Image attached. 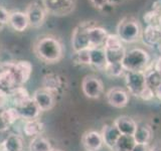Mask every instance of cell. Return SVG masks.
<instances>
[{"label": "cell", "instance_id": "cell-23", "mask_svg": "<svg viewBox=\"0 0 161 151\" xmlns=\"http://www.w3.org/2000/svg\"><path fill=\"white\" fill-rule=\"evenodd\" d=\"M142 38L144 43H146L147 45L156 44L161 39V29L158 26L148 25L142 32Z\"/></svg>", "mask_w": 161, "mask_h": 151}, {"label": "cell", "instance_id": "cell-15", "mask_svg": "<svg viewBox=\"0 0 161 151\" xmlns=\"http://www.w3.org/2000/svg\"><path fill=\"white\" fill-rule=\"evenodd\" d=\"M101 135H102L104 144L107 146L108 148L113 150L119 137L121 136V133L119 132V130L113 123V124L105 125L103 127L102 132H101Z\"/></svg>", "mask_w": 161, "mask_h": 151}, {"label": "cell", "instance_id": "cell-27", "mask_svg": "<svg viewBox=\"0 0 161 151\" xmlns=\"http://www.w3.org/2000/svg\"><path fill=\"white\" fill-rule=\"evenodd\" d=\"M107 64H122L123 58L126 53L125 48H104Z\"/></svg>", "mask_w": 161, "mask_h": 151}, {"label": "cell", "instance_id": "cell-7", "mask_svg": "<svg viewBox=\"0 0 161 151\" xmlns=\"http://www.w3.org/2000/svg\"><path fill=\"white\" fill-rule=\"evenodd\" d=\"M20 87L15 73L14 63H4L0 64V89L8 93L12 89Z\"/></svg>", "mask_w": 161, "mask_h": 151}, {"label": "cell", "instance_id": "cell-19", "mask_svg": "<svg viewBox=\"0 0 161 151\" xmlns=\"http://www.w3.org/2000/svg\"><path fill=\"white\" fill-rule=\"evenodd\" d=\"M42 87L49 90L50 92L57 95L64 87L63 78L57 74H47L43 77Z\"/></svg>", "mask_w": 161, "mask_h": 151}, {"label": "cell", "instance_id": "cell-1", "mask_svg": "<svg viewBox=\"0 0 161 151\" xmlns=\"http://www.w3.org/2000/svg\"><path fill=\"white\" fill-rule=\"evenodd\" d=\"M33 50L35 55L45 64L58 63L64 57L62 42L52 35L39 37L34 44Z\"/></svg>", "mask_w": 161, "mask_h": 151}, {"label": "cell", "instance_id": "cell-24", "mask_svg": "<svg viewBox=\"0 0 161 151\" xmlns=\"http://www.w3.org/2000/svg\"><path fill=\"white\" fill-rule=\"evenodd\" d=\"M8 96H9V99L11 100V102L13 104V107H16V106L20 105L21 103H23L25 101H27L31 98L29 96L27 90L24 87H22V86L16 87V88L12 89L11 91H9Z\"/></svg>", "mask_w": 161, "mask_h": 151}, {"label": "cell", "instance_id": "cell-40", "mask_svg": "<svg viewBox=\"0 0 161 151\" xmlns=\"http://www.w3.org/2000/svg\"><path fill=\"white\" fill-rule=\"evenodd\" d=\"M154 69L161 75V57L158 58V59L156 60V63L154 64Z\"/></svg>", "mask_w": 161, "mask_h": 151}, {"label": "cell", "instance_id": "cell-38", "mask_svg": "<svg viewBox=\"0 0 161 151\" xmlns=\"http://www.w3.org/2000/svg\"><path fill=\"white\" fill-rule=\"evenodd\" d=\"M8 129V126L7 124L4 122V120L2 119V117L0 116V132H4Z\"/></svg>", "mask_w": 161, "mask_h": 151}, {"label": "cell", "instance_id": "cell-2", "mask_svg": "<svg viewBox=\"0 0 161 151\" xmlns=\"http://www.w3.org/2000/svg\"><path fill=\"white\" fill-rule=\"evenodd\" d=\"M150 55L143 48H132L126 52L122 65L125 72H143L150 68Z\"/></svg>", "mask_w": 161, "mask_h": 151}, {"label": "cell", "instance_id": "cell-11", "mask_svg": "<svg viewBox=\"0 0 161 151\" xmlns=\"http://www.w3.org/2000/svg\"><path fill=\"white\" fill-rule=\"evenodd\" d=\"M108 103L115 108H124L129 102L128 92L122 88H112L106 94Z\"/></svg>", "mask_w": 161, "mask_h": 151}, {"label": "cell", "instance_id": "cell-33", "mask_svg": "<svg viewBox=\"0 0 161 151\" xmlns=\"http://www.w3.org/2000/svg\"><path fill=\"white\" fill-rule=\"evenodd\" d=\"M91 4L93 5V7L96 9L102 10L105 7H107L108 5L110 4L111 0H90Z\"/></svg>", "mask_w": 161, "mask_h": 151}, {"label": "cell", "instance_id": "cell-20", "mask_svg": "<svg viewBox=\"0 0 161 151\" xmlns=\"http://www.w3.org/2000/svg\"><path fill=\"white\" fill-rule=\"evenodd\" d=\"M3 151H23V141L18 134H9L2 143Z\"/></svg>", "mask_w": 161, "mask_h": 151}, {"label": "cell", "instance_id": "cell-26", "mask_svg": "<svg viewBox=\"0 0 161 151\" xmlns=\"http://www.w3.org/2000/svg\"><path fill=\"white\" fill-rule=\"evenodd\" d=\"M29 151H53V147L47 138L42 135H38L32 137L30 141Z\"/></svg>", "mask_w": 161, "mask_h": 151}, {"label": "cell", "instance_id": "cell-28", "mask_svg": "<svg viewBox=\"0 0 161 151\" xmlns=\"http://www.w3.org/2000/svg\"><path fill=\"white\" fill-rule=\"evenodd\" d=\"M135 144L136 142L133 136L121 134L113 151H132Z\"/></svg>", "mask_w": 161, "mask_h": 151}, {"label": "cell", "instance_id": "cell-31", "mask_svg": "<svg viewBox=\"0 0 161 151\" xmlns=\"http://www.w3.org/2000/svg\"><path fill=\"white\" fill-rule=\"evenodd\" d=\"M104 72L110 77H120L123 75L125 70L123 69L122 64H107Z\"/></svg>", "mask_w": 161, "mask_h": 151}, {"label": "cell", "instance_id": "cell-8", "mask_svg": "<svg viewBox=\"0 0 161 151\" xmlns=\"http://www.w3.org/2000/svg\"><path fill=\"white\" fill-rule=\"evenodd\" d=\"M25 14H26L29 26L31 27H39L44 23L45 18H47V10L44 9L42 1H32L30 2L26 9H25Z\"/></svg>", "mask_w": 161, "mask_h": 151}, {"label": "cell", "instance_id": "cell-37", "mask_svg": "<svg viewBox=\"0 0 161 151\" xmlns=\"http://www.w3.org/2000/svg\"><path fill=\"white\" fill-rule=\"evenodd\" d=\"M149 151H161V141H158L152 146H150Z\"/></svg>", "mask_w": 161, "mask_h": 151}, {"label": "cell", "instance_id": "cell-6", "mask_svg": "<svg viewBox=\"0 0 161 151\" xmlns=\"http://www.w3.org/2000/svg\"><path fill=\"white\" fill-rule=\"evenodd\" d=\"M42 3L48 14L64 16L74 11L77 0H42Z\"/></svg>", "mask_w": 161, "mask_h": 151}, {"label": "cell", "instance_id": "cell-5", "mask_svg": "<svg viewBox=\"0 0 161 151\" xmlns=\"http://www.w3.org/2000/svg\"><path fill=\"white\" fill-rule=\"evenodd\" d=\"M125 84L129 93L135 97L141 98L147 90L146 78L143 72H126Z\"/></svg>", "mask_w": 161, "mask_h": 151}, {"label": "cell", "instance_id": "cell-16", "mask_svg": "<svg viewBox=\"0 0 161 151\" xmlns=\"http://www.w3.org/2000/svg\"><path fill=\"white\" fill-rule=\"evenodd\" d=\"M114 125L117 127L119 132L122 135H130L133 136L136 129H137V123L135 122L129 116H120L114 121Z\"/></svg>", "mask_w": 161, "mask_h": 151}, {"label": "cell", "instance_id": "cell-3", "mask_svg": "<svg viewBox=\"0 0 161 151\" xmlns=\"http://www.w3.org/2000/svg\"><path fill=\"white\" fill-rule=\"evenodd\" d=\"M116 34L122 42L132 43L142 36V29L137 19L132 15H127L119 21Z\"/></svg>", "mask_w": 161, "mask_h": 151}, {"label": "cell", "instance_id": "cell-39", "mask_svg": "<svg viewBox=\"0 0 161 151\" xmlns=\"http://www.w3.org/2000/svg\"><path fill=\"white\" fill-rule=\"evenodd\" d=\"M154 95H155V97L159 99L161 101V83L156 87V89L154 90Z\"/></svg>", "mask_w": 161, "mask_h": 151}, {"label": "cell", "instance_id": "cell-9", "mask_svg": "<svg viewBox=\"0 0 161 151\" xmlns=\"http://www.w3.org/2000/svg\"><path fill=\"white\" fill-rule=\"evenodd\" d=\"M82 90L86 97L98 99L104 91L103 82L95 76H86L82 82Z\"/></svg>", "mask_w": 161, "mask_h": 151}, {"label": "cell", "instance_id": "cell-4", "mask_svg": "<svg viewBox=\"0 0 161 151\" xmlns=\"http://www.w3.org/2000/svg\"><path fill=\"white\" fill-rule=\"evenodd\" d=\"M95 23V21H83L74 28L72 33V48L74 53L90 49L89 28Z\"/></svg>", "mask_w": 161, "mask_h": 151}, {"label": "cell", "instance_id": "cell-34", "mask_svg": "<svg viewBox=\"0 0 161 151\" xmlns=\"http://www.w3.org/2000/svg\"><path fill=\"white\" fill-rule=\"evenodd\" d=\"M9 101V96L6 91L0 89V110L3 109Z\"/></svg>", "mask_w": 161, "mask_h": 151}, {"label": "cell", "instance_id": "cell-14", "mask_svg": "<svg viewBox=\"0 0 161 151\" xmlns=\"http://www.w3.org/2000/svg\"><path fill=\"white\" fill-rule=\"evenodd\" d=\"M14 108L17 110L20 118H22L24 120L36 119L40 113V110L38 109L37 105L35 104L32 98H30L29 100L25 101V102L21 103Z\"/></svg>", "mask_w": 161, "mask_h": 151}, {"label": "cell", "instance_id": "cell-13", "mask_svg": "<svg viewBox=\"0 0 161 151\" xmlns=\"http://www.w3.org/2000/svg\"><path fill=\"white\" fill-rule=\"evenodd\" d=\"M82 143L87 151H99L103 147L104 142L102 135L98 131H88L83 135Z\"/></svg>", "mask_w": 161, "mask_h": 151}, {"label": "cell", "instance_id": "cell-18", "mask_svg": "<svg viewBox=\"0 0 161 151\" xmlns=\"http://www.w3.org/2000/svg\"><path fill=\"white\" fill-rule=\"evenodd\" d=\"M8 23L14 30L19 32L24 31L29 26L26 14H25V12H21V11L10 12Z\"/></svg>", "mask_w": 161, "mask_h": 151}, {"label": "cell", "instance_id": "cell-22", "mask_svg": "<svg viewBox=\"0 0 161 151\" xmlns=\"http://www.w3.org/2000/svg\"><path fill=\"white\" fill-rule=\"evenodd\" d=\"M43 131V124L42 121L36 119L25 120L23 125V133L28 137H35V136L42 135Z\"/></svg>", "mask_w": 161, "mask_h": 151}, {"label": "cell", "instance_id": "cell-36", "mask_svg": "<svg viewBox=\"0 0 161 151\" xmlns=\"http://www.w3.org/2000/svg\"><path fill=\"white\" fill-rule=\"evenodd\" d=\"M149 149H150L149 144H139V143H136L134 145L132 151H149Z\"/></svg>", "mask_w": 161, "mask_h": 151}, {"label": "cell", "instance_id": "cell-25", "mask_svg": "<svg viewBox=\"0 0 161 151\" xmlns=\"http://www.w3.org/2000/svg\"><path fill=\"white\" fill-rule=\"evenodd\" d=\"M133 138L136 143L139 144H149L152 139V130L147 125H138Z\"/></svg>", "mask_w": 161, "mask_h": 151}, {"label": "cell", "instance_id": "cell-30", "mask_svg": "<svg viewBox=\"0 0 161 151\" xmlns=\"http://www.w3.org/2000/svg\"><path fill=\"white\" fill-rule=\"evenodd\" d=\"M0 116H1L2 119L4 120V122L7 124L8 127L10 125L14 124L18 119H20V116L17 112V110L14 107L3 110L2 112L0 113Z\"/></svg>", "mask_w": 161, "mask_h": 151}, {"label": "cell", "instance_id": "cell-29", "mask_svg": "<svg viewBox=\"0 0 161 151\" xmlns=\"http://www.w3.org/2000/svg\"><path fill=\"white\" fill-rule=\"evenodd\" d=\"M144 74L146 78V85L154 93V90L156 89V87L161 83V75L155 69L153 70L148 69Z\"/></svg>", "mask_w": 161, "mask_h": 151}, {"label": "cell", "instance_id": "cell-41", "mask_svg": "<svg viewBox=\"0 0 161 151\" xmlns=\"http://www.w3.org/2000/svg\"><path fill=\"white\" fill-rule=\"evenodd\" d=\"M4 26H5V24H4V23H2L1 21H0V31H1V30L4 28Z\"/></svg>", "mask_w": 161, "mask_h": 151}, {"label": "cell", "instance_id": "cell-42", "mask_svg": "<svg viewBox=\"0 0 161 151\" xmlns=\"http://www.w3.org/2000/svg\"><path fill=\"white\" fill-rule=\"evenodd\" d=\"M1 133H3V132H0V134H1ZM4 139H5V138H4ZM4 139H1V138H0V146H2V143H3Z\"/></svg>", "mask_w": 161, "mask_h": 151}, {"label": "cell", "instance_id": "cell-12", "mask_svg": "<svg viewBox=\"0 0 161 151\" xmlns=\"http://www.w3.org/2000/svg\"><path fill=\"white\" fill-rule=\"evenodd\" d=\"M108 36V32L105 28L98 26L97 23H95L89 28V42L90 49L103 48L106 39Z\"/></svg>", "mask_w": 161, "mask_h": 151}, {"label": "cell", "instance_id": "cell-17", "mask_svg": "<svg viewBox=\"0 0 161 151\" xmlns=\"http://www.w3.org/2000/svg\"><path fill=\"white\" fill-rule=\"evenodd\" d=\"M15 73L18 81V85L22 86L29 80L32 73V64L28 60H18L14 62Z\"/></svg>", "mask_w": 161, "mask_h": 151}, {"label": "cell", "instance_id": "cell-21", "mask_svg": "<svg viewBox=\"0 0 161 151\" xmlns=\"http://www.w3.org/2000/svg\"><path fill=\"white\" fill-rule=\"evenodd\" d=\"M91 55V65H93L96 69L104 70L107 65V59H106L104 48H98L90 49Z\"/></svg>", "mask_w": 161, "mask_h": 151}, {"label": "cell", "instance_id": "cell-32", "mask_svg": "<svg viewBox=\"0 0 161 151\" xmlns=\"http://www.w3.org/2000/svg\"><path fill=\"white\" fill-rule=\"evenodd\" d=\"M74 60L80 64H86L91 65V55H90V49H84L80 52L75 53Z\"/></svg>", "mask_w": 161, "mask_h": 151}, {"label": "cell", "instance_id": "cell-35", "mask_svg": "<svg viewBox=\"0 0 161 151\" xmlns=\"http://www.w3.org/2000/svg\"><path fill=\"white\" fill-rule=\"evenodd\" d=\"M9 15H10V12H8L7 10L5 8H3L2 6H0V21L4 24L8 23Z\"/></svg>", "mask_w": 161, "mask_h": 151}, {"label": "cell", "instance_id": "cell-10", "mask_svg": "<svg viewBox=\"0 0 161 151\" xmlns=\"http://www.w3.org/2000/svg\"><path fill=\"white\" fill-rule=\"evenodd\" d=\"M32 99L40 111H49L55 105V95L43 87L35 91L32 95Z\"/></svg>", "mask_w": 161, "mask_h": 151}, {"label": "cell", "instance_id": "cell-43", "mask_svg": "<svg viewBox=\"0 0 161 151\" xmlns=\"http://www.w3.org/2000/svg\"><path fill=\"white\" fill-rule=\"evenodd\" d=\"M53 151H63V150H58V149H53Z\"/></svg>", "mask_w": 161, "mask_h": 151}]
</instances>
